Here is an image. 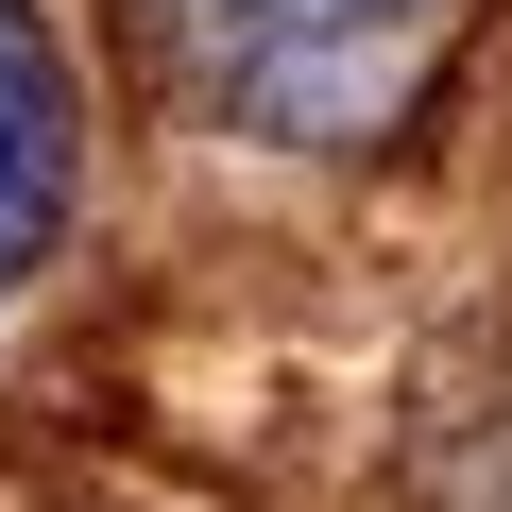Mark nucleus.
Listing matches in <instances>:
<instances>
[{
  "label": "nucleus",
  "instance_id": "f257e3e1",
  "mask_svg": "<svg viewBox=\"0 0 512 512\" xmlns=\"http://www.w3.org/2000/svg\"><path fill=\"white\" fill-rule=\"evenodd\" d=\"M478 0H137V35L171 52V86L239 137H291V154H342V137H393L427 103V69L461 52Z\"/></svg>",
  "mask_w": 512,
  "mask_h": 512
},
{
  "label": "nucleus",
  "instance_id": "f03ea898",
  "mask_svg": "<svg viewBox=\"0 0 512 512\" xmlns=\"http://www.w3.org/2000/svg\"><path fill=\"white\" fill-rule=\"evenodd\" d=\"M69 188H86V120H69V35L35 0H0V291L69 239Z\"/></svg>",
  "mask_w": 512,
  "mask_h": 512
}]
</instances>
